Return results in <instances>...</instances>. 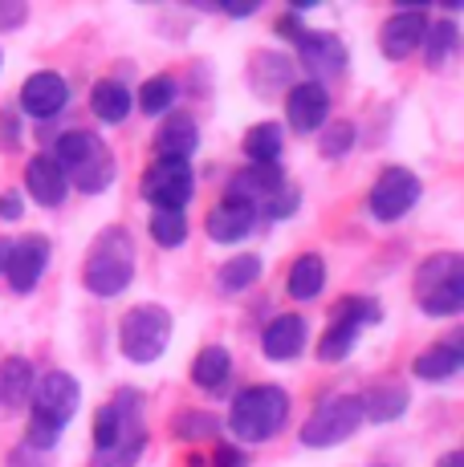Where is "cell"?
Masks as SVG:
<instances>
[{"label": "cell", "mask_w": 464, "mask_h": 467, "mask_svg": "<svg viewBox=\"0 0 464 467\" xmlns=\"http://www.w3.org/2000/svg\"><path fill=\"white\" fill-rule=\"evenodd\" d=\"M232 374V358L225 346H204L192 362V382L204 386V390H220Z\"/></svg>", "instance_id": "83f0119b"}, {"label": "cell", "mask_w": 464, "mask_h": 467, "mask_svg": "<svg viewBox=\"0 0 464 467\" xmlns=\"http://www.w3.org/2000/svg\"><path fill=\"white\" fill-rule=\"evenodd\" d=\"M460 346L457 341H436V346H427L424 354L412 362V374L424 382H448L452 374L460 370Z\"/></svg>", "instance_id": "cb8c5ba5"}, {"label": "cell", "mask_w": 464, "mask_h": 467, "mask_svg": "<svg viewBox=\"0 0 464 467\" xmlns=\"http://www.w3.org/2000/svg\"><path fill=\"white\" fill-rule=\"evenodd\" d=\"M53 163L61 167L66 183H74L82 195L106 192L114 183V175H119L111 147L94 130H66L58 139V147H53Z\"/></svg>", "instance_id": "3957f363"}, {"label": "cell", "mask_w": 464, "mask_h": 467, "mask_svg": "<svg viewBox=\"0 0 464 467\" xmlns=\"http://www.w3.org/2000/svg\"><path fill=\"white\" fill-rule=\"evenodd\" d=\"M25 16H29V8H25L21 0H0V33H5V29H21Z\"/></svg>", "instance_id": "74e56055"}, {"label": "cell", "mask_w": 464, "mask_h": 467, "mask_svg": "<svg viewBox=\"0 0 464 467\" xmlns=\"http://www.w3.org/2000/svg\"><path fill=\"white\" fill-rule=\"evenodd\" d=\"M69 102V86L61 74H53V69H41V74H29L21 86V110L29 114V119L46 122L53 114H61Z\"/></svg>", "instance_id": "2e32d148"}, {"label": "cell", "mask_w": 464, "mask_h": 467, "mask_svg": "<svg viewBox=\"0 0 464 467\" xmlns=\"http://www.w3.org/2000/svg\"><path fill=\"white\" fill-rule=\"evenodd\" d=\"M78 402H82V386H78L74 374L66 370H49L41 382H33V410L37 415L53 419L58 427H66L74 419Z\"/></svg>", "instance_id": "8fae6325"}, {"label": "cell", "mask_w": 464, "mask_h": 467, "mask_svg": "<svg viewBox=\"0 0 464 467\" xmlns=\"http://www.w3.org/2000/svg\"><path fill=\"white\" fill-rule=\"evenodd\" d=\"M21 212H25V203H21V195L16 192L0 195V220H21Z\"/></svg>", "instance_id": "ab89813d"}, {"label": "cell", "mask_w": 464, "mask_h": 467, "mask_svg": "<svg viewBox=\"0 0 464 467\" xmlns=\"http://www.w3.org/2000/svg\"><path fill=\"white\" fill-rule=\"evenodd\" d=\"M175 94H180V86H175L172 74L147 78V82L139 86V110H142V114H172Z\"/></svg>", "instance_id": "4dcf8cb0"}, {"label": "cell", "mask_w": 464, "mask_h": 467, "mask_svg": "<svg viewBox=\"0 0 464 467\" xmlns=\"http://www.w3.org/2000/svg\"><path fill=\"white\" fill-rule=\"evenodd\" d=\"M383 317V309L367 297H343L330 313V326L322 341H318V358L322 362H346V354L354 349V341L363 337V329H371Z\"/></svg>", "instance_id": "ba28073f"}, {"label": "cell", "mask_w": 464, "mask_h": 467, "mask_svg": "<svg viewBox=\"0 0 464 467\" xmlns=\"http://www.w3.org/2000/svg\"><path fill=\"white\" fill-rule=\"evenodd\" d=\"M195 147H200V130H195L192 114H167V122L155 134L159 159H187Z\"/></svg>", "instance_id": "7402d4cb"}, {"label": "cell", "mask_w": 464, "mask_h": 467, "mask_svg": "<svg viewBox=\"0 0 464 467\" xmlns=\"http://www.w3.org/2000/svg\"><path fill=\"white\" fill-rule=\"evenodd\" d=\"M257 276H261V256H253V253H240V256H232L220 265V273H216V285L225 293H245L248 285H257Z\"/></svg>", "instance_id": "f546056e"}, {"label": "cell", "mask_w": 464, "mask_h": 467, "mask_svg": "<svg viewBox=\"0 0 464 467\" xmlns=\"http://www.w3.org/2000/svg\"><path fill=\"white\" fill-rule=\"evenodd\" d=\"M359 427H363L359 394H326V399L310 410L306 423H301V443L334 447V443H346Z\"/></svg>", "instance_id": "52a82bcc"}, {"label": "cell", "mask_w": 464, "mask_h": 467, "mask_svg": "<svg viewBox=\"0 0 464 467\" xmlns=\"http://www.w3.org/2000/svg\"><path fill=\"white\" fill-rule=\"evenodd\" d=\"M61 431H66V427H58L53 419H46V415H37V410H33L29 431H25V447H29V451H49V447L61 439Z\"/></svg>", "instance_id": "8d00e7d4"}, {"label": "cell", "mask_w": 464, "mask_h": 467, "mask_svg": "<svg viewBox=\"0 0 464 467\" xmlns=\"http://www.w3.org/2000/svg\"><path fill=\"white\" fill-rule=\"evenodd\" d=\"M326 289V265L318 253H301L285 273V293L293 301H314L318 293Z\"/></svg>", "instance_id": "603a6c76"}, {"label": "cell", "mask_w": 464, "mask_h": 467, "mask_svg": "<svg viewBox=\"0 0 464 467\" xmlns=\"http://www.w3.org/2000/svg\"><path fill=\"white\" fill-rule=\"evenodd\" d=\"M330 119V94L318 82H293L285 94V122L298 134H318Z\"/></svg>", "instance_id": "7c38bea8"}, {"label": "cell", "mask_w": 464, "mask_h": 467, "mask_svg": "<svg viewBox=\"0 0 464 467\" xmlns=\"http://www.w3.org/2000/svg\"><path fill=\"white\" fill-rule=\"evenodd\" d=\"M419 195H424V187H419V179L412 175V171H407V167H387V171H383V175L371 183L367 203H371V215H374V220L395 223V220H404V215L416 208Z\"/></svg>", "instance_id": "30bf717a"}, {"label": "cell", "mask_w": 464, "mask_h": 467, "mask_svg": "<svg viewBox=\"0 0 464 467\" xmlns=\"http://www.w3.org/2000/svg\"><path fill=\"white\" fill-rule=\"evenodd\" d=\"M290 423V394L281 386H248L232 399L228 431L240 443H269Z\"/></svg>", "instance_id": "277c9868"}, {"label": "cell", "mask_w": 464, "mask_h": 467, "mask_svg": "<svg viewBox=\"0 0 464 467\" xmlns=\"http://www.w3.org/2000/svg\"><path fill=\"white\" fill-rule=\"evenodd\" d=\"M0 134H5V142H8V147H13V142L16 139H21V130H16V119H13V114H0Z\"/></svg>", "instance_id": "60d3db41"}, {"label": "cell", "mask_w": 464, "mask_h": 467, "mask_svg": "<svg viewBox=\"0 0 464 467\" xmlns=\"http://www.w3.org/2000/svg\"><path fill=\"white\" fill-rule=\"evenodd\" d=\"M424 33H427V16L424 8H399L383 21L379 29V49L387 61H404L424 45Z\"/></svg>", "instance_id": "4fadbf2b"}, {"label": "cell", "mask_w": 464, "mask_h": 467, "mask_svg": "<svg viewBox=\"0 0 464 467\" xmlns=\"http://www.w3.org/2000/svg\"><path fill=\"white\" fill-rule=\"evenodd\" d=\"M25 187L41 208H61V200L69 195V183L61 175V167L53 163V155H33L25 167Z\"/></svg>", "instance_id": "ffe728a7"}, {"label": "cell", "mask_w": 464, "mask_h": 467, "mask_svg": "<svg viewBox=\"0 0 464 467\" xmlns=\"http://www.w3.org/2000/svg\"><path fill=\"white\" fill-rule=\"evenodd\" d=\"M457 49H460V33H457V25L452 21H440V25H432V29L424 33V57H427V66L432 69L448 66V57Z\"/></svg>", "instance_id": "1f68e13d"}, {"label": "cell", "mask_w": 464, "mask_h": 467, "mask_svg": "<svg viewBox=\"0 0 464 467\" xmlns=\"http://www.w3.org/2000/svg\"><path fill=\"white\" fill-rule=\"evenodd\" d=\"M261 349L269 362H293L306 349V317H298V313L273 317L261 334Z\"/></svg>", "instance_id": "d6986e66"}, {"label": "cell", "mask_w": 464, "mask_h": 467, "mask_svg": "<svg viewBox=\"0 0 464 467\" xmlns=\"http://www.w3.org/2000/svg\"><path fill=\"white\" fill-rule=\"evenodd\" d=\"M172 435L187 439V443H195V439H212L216 435V419L204 415V410H184V415L172 423Z\"/></svg>", "instance_id": "d590c367"}, {"label": "cell", "mask_w": 464, "mask_h": 467, "mask_svg": "<svg viewBox=\"0 0 464 467\" xmlns=\"http://www.w3.org/2000/svg\"><path fill=\"white\" fill-rule=\"evenodd\" d=\"M33 382L37 379H33V366L25 358H5V366H0V402L8 410L25 407L33 399Z\"/></svg>", "instance_id": "484cf974"}, {"label": "cell", "mask_w": 464, "mask_h": 467, "mask_svg": "<svg viewBox=\"0 0 464 467\" xmlns=\"http://www.w3.org/2000/svg\"><path fill=\"white\" fill-rule=\"evenodd\" d=\"M436 467H464V455H460V451H448Z\"/></svg>", "instance_id": "b9f144b4"}, {"label": "cell", "mask_w": 464, "mask_h": 467, "mask_svg": "<svg viewBox=\"0 0 464 467\" xmlns=\"http://www.w3.org/2000/svg\"><path fill=\"white\" fill-rule=\"evenodd\" d=\"M49 268V240L46 236H21L8 248L5 276L13 285V293H33V285L46 276Z\"/></svg>", "instance_id": "5bb4252c"}, {"label": "cell", "mask_w": 464, "mask_h": 467, "mask_svg": "<svg viewBox=\"0 0 464 467\" xmlns=\"http://www.w3.org/2000/svg\"><path fill=\"white\" fill-rule=\"evenodd\" d=\"M172 313L163 305H135L127 309V317L119 321V349L127 362L135 366H151L155 358H163L167 341H172Z\"/></svg>", "instance_id": "8992f818"}, {"label": "cell", "mask_w": 464, "mask_h": 467, "mask_svg": "<svg viewBox=\"0 0 464 467\" xmlns=\"http://www.w3.org/2000/svg\"><path fill=\"white\" fill-rule=\"evenodd\" d=\"M293 74H298V66H293L285 53H257L253 66H248V86H253L261 98H273L278 89L290 94Z\"/></svg>", "instance_id": "44dd1931"}, {"label": "cell", "mask_w": 464, "mask_h": 467, "mask_svg": "<svg viewBox=\"0 0 464 467\" xmlns=\"http://www.w3.org/2000/svg\"><path fill=\"white\" fill-rule=\"evenodd\" d=\"M281 147H285V134L278 122H257V127H248V134H245V155L253 159V163H278Z\"/></svg>", "instance_id": "f1b7e54d"}, {"label": "cell", "mask_w": 464, "mask_h": 467, "mask_svg": "<svg viewBox=\"0 0 464 467\" xmlns=\"http://www.w3.org/2000/svg\"><path fill=\"white\" fill-rule=\"evenodd\" d=\"M281 183H285V175H281L278 163H248V167H240L237 175L228 179V200H240V203L261 208V203L269 200Z\"/></svg>", "instance_id": "ac0fdd59"}, {"label": "cell", "mask_w": 464, "mask_h": 467, "mask_svg": "<svg viewBox=\"0 0 464 467\" xmlns=\"http://www.w3.org/2000/svg\"><path fill=\"white\" fill-rule=\"evenodd\" d=\"M131 106H135V94H131V89L122 86V82H111V78H106V82H98V86L90 89V110H94L102 122H111V127L127 119Z\"/></svg>", "instance_id": "4316f807"}, {"label": "cell", "mask_w": 464, "mask_h": 467, "mask_svg": "<svg viewBox=\"0 0 464 467\" xmlns=\"http://www.w3.org/2000/svg\"><path fill=\"white\" fill-rule=\"evenodd\" d=\"M359 407H363V423H395L399 415L407 410V390L404 386H374V390L359 394Z\"/></svg>", "instance_id": "d4e9b609"}, {"label": "cell", "mask_w": 464, "mask_h": 467, "mask_svg": "<svg viewBox=\"0 0 464 467\" xmlns=\"http://www.w3.org/2000/svg\"><path fill=\"white\" fill-rule=\"evenodd\" d=\"M278 33H281L285 41H293V45H298L301 37H306V25L298 21V13H285V16H278Z\"/></svg>", "instance_id": "f35d334b"}, {"label": "cell", "mask_w": 464, "mask_h": 467, "mask_svg": "<svg viewBox=\"0 0 464 467\" xmlns=\"http://www.w3.org/2000/svg\"><path fill=\"white\" fill-rule=\"evenodd\" d=\"M416 305L427 317H457L464 309V260L457 253H436L416 268Z\"/></svg>", "instance_id": "5b68a950"}, {"label": "cell", "mask_w": 464, "mask_h": 467, "mask_svg": "<svg viewBox=\"0 0 464 467\" xmlns=\"http://www.w3.org/2000/svg\"><path fill=\"white\" fill-rule=\"evenodd\" d=\"M0 66H5V57H0Z\"/></svg>", "instance_id": "ee69618b"}, {"label": "cell", "mask_w": 464, "mask_h": 467, "mask_svg": "<svg viewBox=\"0 0 464 467\" xmlns=\"http://www.w3.org/2000/svg\"><path fill=\"white\" fill-rule=\"evenodd\" d=\"M351 147H354V122H334V127H322V134H318V155L322 159H343Z\"/></svg>", "instance_id": "836d02e7"}, {"label": "cell", "mask_w": 464, "mask_h": 467, "mask_svg": "<svg viewBox=\"0 0 464 467\" xmlns=\"http://www.w3.org/2000/svg\"><path fill=\"white\" fill-rule=\"evenodd\" d=\"M195 192V175L187 159H155L142 175V200L155 212H184Z\"/></svg>", "instance_id": "9c48e42d"}, {"label": "cell", "mask_w": 464, "mask_h": 467, "mask_svg": "<svg viewBox=\"0 0 464 467\" xmlns=\"http://www.w3.org/2000/svg\"><path fill=\"white\" fill-rule=\"evenodd\" d=\"M253 228H257V208L253 203L228 200V195L208 212V220H204V232H208L216 244H237V240H245Z\"/></svg>", "instance_id": "e0dca14e"}, {"label": "cell", "mask_w": 464, "mask_h": 467, "mask_svg": "<svg viewBox=\"0 0 464 467\" xmlns=\"http://www.w3.org/2000/svg\"><path fill=\"white\" fill-rule=\"evenodd\" d=\"M8 248H13V244H8V240H0V273H5V265H8Z\"/></svg>", "instance_id": "7bdbcfd3"}, {"label": "cell", "mask_w": 464, "mask_h": 467, "mask_svg": "<svg viewBox=\"0 0 464 467\" xmlns=\"http://www.w3.org/2000/svg\"><path fill=\"white\" fill-rule=\"evenodd\" d=\"M131 281H135V240L127 228L111 223V228L98 232L90 253H86L82 285L94 297H119L131 289Z\"/></svg>", "instance_id": "7a4b0ae2"}, {"label": "cell", "mask_w": 464, "mask_h": 467, "mask_svg": "<svg viewBox=\"0 0 464 467\" xmlns=\"http://www.w3.org/2000/svg\"><path fill=\"white\" fill-rule=\"evenodd\" d=\"M147 451L139 390H119L94 410V463L90 467H135Z\"/></svg>", "instance_id": "6da1fadb"}, {"label": "cell", "mask_w": 464, "mask_h": 467, "mask_svg": "<svg viewBox=\"0 0 464 467\" xmlns=\"http://www.w3.org/2000/svg\"><path fill=\"white\" fill-rule=\"evenodd\" d=\"M298 57L301 66L314 74V82L322 86V78H343L346 74V45L334 37V33H322V29H306V37L298 41Z\"/></svg>", "instance_id": "9a60e30c"}, {"label": "cell", "mask_w": 464, "mask_h": 467, "mask_svg": "<svg viewBox=\"0 0 464 467\" xmlns=\"http://www.w3.org/2000/svg\"><path fill=\"white\" fill-rule=\"evenodd\" d=\"M298 208H301V192H298V187H290V183H281L278 192H273L269 200L257 208V220H261V215H265V220H290Z\"/></svg>", "instance_id": "e575fe53"}, {"label": "cell", "mask_w": 464, "mask_h": 467, "mask_svg": "<svg viewBox=\"0 0 464 467\" xmlns=\"http://www.w3.org/2000/svg\"><path fill=\"white\" fill-rule=\"evenodd\" d=\"M147 232L159 248H180L187 240V215L184 212H151Z\"/></svg>", "instance_id": "d6a6232c"}]
</instances>
